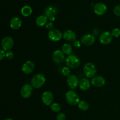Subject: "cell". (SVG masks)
<instances>
[{"label":"cell","mask_w":120,"mask_h":120,"mask_svg":"<svg viewBox=\"0 0 120 120\" xmlns=\"http://www.w3.org/2000/svg\"><path fill=\"white\" fill-rule=\"evenodd\" d=\"M46 78L43 75L38 73L35 75L31 79V85L35 89H39L44 85Z\"/></svg>","instance_id":"cell-1"},{"label":"cell","mask_w":120,"mask_h":120,"mask_svg":"<svg viewBox=\"0 0 120 120\" xmlns=\"http://www.w3.org/2000/svg\"><path fill=\"white\" fill-rule=\"evenodd\" d=\"M65 97L67 103L71 105H78L80 101L77 94L73 90H69L67 91Z\"/></svg>","instance_id":"cell-2"},{"label":"cell","mask_w":120,"mask_h":120,"mask_svg":"<svg viewBox=\"0 0 120 120\" xmlns=\"http://www.w3.org/2000/svg\"><path fill=\"white\" fill-rule=\"evenodd\" d=\"M66 64L70 69H76L80 64V60L76 55H70L66 59Z\"/></svg>","instance_id":"cell-3"},{"label":"cell","mask_w":120,"mask_h":120,"mask_svg":"<svg viewBox=\"0 0 120 120\" xmlns=\"http://www.w3.org/2000/svg\"><path fill=\"white\" fill-rule=\"evenodd\" d=\"M83 71L88 78H92L97 73V68L92 63H87L83 67Z\"/></svg>","instance_id":"cell-4"},{"label":"cell","mask_w":120,"mask_h":120,"mask_svg":"<svg viewBox=\"0 0 120 120\" xmlns=\"http://www.w3.org/2000/svg\"><path fill=\"white\" fill-rule=\"evenodd\" d=\"M45 13L48 18H49L50 21L53 22L55 20L56 16L58 14V9L55 6L49 5L45 9Z\"/></svg>","instance_id":"cell-5"},{"label":"cell","mask_w":120,"mask_h":120,"mask_svg":"<svg viewBox=\"0 0 120 120\" xmlns=\"http://www.w3.org/2000/svg\"><path fill=\"white\" fill-rule=\"evenodd\" d=\"M14 42L10 36H6L1 41V47L4 51H9L14 46Z\"/></svg>","instance_id":"cell-6"},{"label":"cell","mask_w":120,"mask_h":120,"mask_svg":"<svg viewBox=\"0 0 120 120\" xmlns=\"http://www.w3.org/2000/svg\"><path fill=\"white\" fill-rule=\"evenodd\" d=\"M48 37L49 39L53 42H57L60 41L63 37V34L59 29H53L48 32Z\"/></svg>","instance_id":"cell-7"},{"label":"cell","mask_w":120,"mask_h":120,"mask_svg":"<svg viewBox=\"0 0 120 120\" xmlns=\"http://www.w3.org/2000/svg\"><path fill=\"white\" fill-rule=\"evenodd\" d=\"M52 59L56 64H61L65 60L64 53L61 50H56L52 54Z\"/></svg>","instance_id":"cell-8"},{"label":"cell","mask_w":120,"mask_h":120,"mask_svg":"<svg viewBox=\"0 0 120 120\" xmlns=\"http://www.w3.org/2000/svg\"><path fill=\"white\" fill-rule=\"evenodd\" d=\"M95 41H96V38L93 35L86 34L82 36L80 42L83 45L86 46H90L93 45L95 43Z\"/></svg>","instance_id":"cell-9"},{"label":"cell","mask_w":120,"mask_h":120,"mask_svg":"<svg viewBox=\"0 0 120 120\" xmlns=\"http://www.w3.org/2000/svg\"><path fill=\"white\" fill-rule=\"evenodd\" d=\"M33 87L31 84H25L22 87L21 95L23 98H28L31 96L33 92Z\"/></svg>","instance_id":"cell-10"},{"label":"cell","mask_w":120,"mask_h":120,"mask_svg":"<svg viewBox=\"0 0 120 120\" xmlns=\"http://www.w3.org/2000/svg\"><path fill=\"white\" fill-rule=\"evenodd\" d=\"M67 84L71 89H76L79 86V80L75 75H71L67 78Z\"/></svg>","instance_id":"cell-11"},{"label":"cell","mask_w":120,"mask_h":120,"mask_svg":"<svg viewBox=\"0 0 120 120\" xmlns=\"http://www.w3.org/2000/svg\"><path fill=\"white\" fill-rule=\"evenodd\" d=\"M112 38H113V36L111 32L109 31H105L101 34L99 38V41L101 44L106 45L111 43L112 40Z\"/></svg>","instance_id":"cell-12"},{"label":"cell","mask_w":120,"mask_h":120,"mask_svg":"<svg viewBox=\"0 0 120 120\" xmlns=\"http://www.w3.org/2000/svg\"><path fill=\"white\" fill-rule=\"evenodd\" d=\"M41 100L45 105H50L53 101V95L50 91H46L42 94Z\"/></svg>","instance_id":"cell-13"},{"label":"cell","mask_w":120,"mask_h":120,"mask_svg":"<svg viewBox=\"0 0 120 120\" xmlns=\"http://www.w3.org/2000/svg\"><path fill=\"white\" fill-rule=\"evenodd\" d=\"M35 64L32 61L28 60L23 63L22 66V71L25 75H29L34 71Z\"/></svg>","instance_id":"cell-14"},{"label":"cell","mask_w":120,"mask_h":120,"mask_svg":"<svg viewBox=\"0 0 120 120\" xmlns=\"http://www.w3.org/2000/svg\"><path fill=\"white\" fill-rule=\"evenodd\" d=\"M107 6L102 2L97 3L94 7V11L97 15H103L107 12Z\"/></svg>","instance_id":"cell-15"},{"label":"cell","mask_w":120,"mask_h":120,"mask_svg":"<svg viewBox=\"0 0 120 120\" xmlns=\"http://www.w3.org/2000/svg\"><path fill=\"white\" fill-rule=\"evenodd\" d=\"M91 84L96 87H101L105 85V80L101 76H95L91 79Z\"/></svg>","instance_id":"cell-16"},{"label":"cell","mask_w":120,"mask_h":120,"mask_svg":"<svg viewBox=\"0 0 120 120\" xmlns=\"http://www.w3.org/2000/svg\"><path fill=\"white\" fill-rule=\"evenodd\" d=\"M76 34L71 30H65L63 34V39L68 42H74L76 41Z\"/></svg>","instance_id":"cell-17"},{"label":"cell","mask_w":120,"mask_h":120,"mask_svg":"<svg viewBox=\"0 0 120 120\" xmlns=\"http://www.w3.org/2000/svg\"><path fill=\"white\" fill-rule=\"evenodd\" d=\"M22 25V21L18 16H14L10 21V27L12 29L17 30L19 29Z\"/></svg>","instance_id":"cell-18"},{"label":"cell","mask_w":120,"mask_h":120,"mask_svg":"<svg viewBox=\"0 0 120 120\" xmlns=\"http://www.w3.org/2000/svg\"><path fill=\"white\" fill-rule=\"evenodd\" d=\"M90 82L88 79L83 78L81 79L79 83V87L80 90L83 91H87L89 90L90 87Z\"/></svg>","instance_id":"cell-19"},{"label":"cell","mask_w":120,"mask_h":120,"mask_svg":"<svg viewBox=\"0 0 120 120\" xmlns=\"http://www.w3.org/2000/svg\"><path fill=\"white\" fill-rule=\"evenodd\" d=\"M48 23V17L45 15L39 16L36 19V24L38 26L42 27Z\"/></svg>","instance_id":"cell-20"},{"label":"cell","mask_w":120,"mask_h":120,"mask_svg":"<svg viewBox=\"0 0 120 120\" xmlns=\"http://www.w3.org/2000/svg\"><path fill=\"white\" fill-rule=\"evenodd\" d=\"M21 12L23 16L28 17V16H30L32 13V9L30 6L25 5L21 9Z\"/></svg>","instance_id":"cell-21"},{"label":"cell","mask_w":120,"mask_h":120,"mask_svg":"<svg viewBox=\"0 0 120 120\" xmlns=\"http://www.w3.org/2000/svg\"><path fill=\"white\" fill-rule=\"evenodd\" d=\"M62 50L64 54L68 55H70L72 53L73 48L72 46L70 45L69 43H64L63 46H62Z\"/></svg>","instance_id":"cell-22"},{"label":"cell","mask_w":120,"mask_h":120,"mask_svg":"<svg viewBox=\"0 0 120 120\" xmlns=\"http://www.w3.org/2000/svg\"><path fill=\"white\" fill-rule=\"evenodd\" d=\"M79 109L82 111H87L89 109V104L84 100H81L78 104Z\"/></svg>","instance_id":"cell-23"},{"label":"cell","mask_w":120,"mask_h":120,"mask_svg":"<svg viewBox=\"0 0 120 120\" xmlns=\"http://www.w3.org/2000/svg\"><path fill=\"white\" fill-rule=\"evenodd\" d=\"M50 109L54 112H58L61 110V105L57 103H53L50 105Z\"/></svg>","instance_id":"cell-24"},{"label":"cell","mask_w":120,"mask_h":120,"mask_svg":"<svg viewBox=\"0 0 120 120\" xmlns=\"http://www.w3.org/2000/svg\"><path fill=\"white\" fill-rule=\"evenodd\" d=\"M70 69L69 68L67 67H63L62 69V73L63 74V76H69L70 75Z\"/></svg>","instance_id":"cell-25"},{"label":"cell","mask_w":120,"mask_h":120,"mask_svg":"<svg viewBox=\"0 0 120 120\" xmlns=\"http://www.w3.org/2000/svg\"><path fill=\"white\" fill-rule=\"evenodd\" d=\"M111 34H112L113 37H115V38L119 37L120 36V29L118 28H114V29H112Z\"/></svg>","instance_id":"cell-26"},{"label":"cell","mask_w":120,"mask_h":120,"mask_svg":"<svg viewBox=\"0 0 120 120\" xmlns=\"http://www.w3.org/2000/svg\"><path fill=\"white\" fill-rule=\"evenodd\" d=\"M66 115L63 112H60L56 116V120H66Z\"/></svg>","instance_id":"cell-27"},{"label":"cell","mask_w":120,"mask_h":120,"mask_svg":"<svg viewBox=\"0 0 120 120\" xmlns=\"http://www.w3.org/2000/svg\"><path fill=\"white\" fill-rule=\"evenodd\" d=\"M14 57V54L13 53V52L9 50V51H7L6 53V57L8 59V60H12Z\"/></svg>","instance_id":"cell-28"},{"label":"cell","mask_w":120,"mask_h":120,"mask_svg":"<svg viewBox=\"0 0 120 120\" xmlns=\"http://www.w3.org/2000/svg\"><path fill=\"white\" fill-rule=\"evenodd\" d=\"M114 13L116 15L120 16V5L116 6L114 8Z\"/></svg>","instance_id":"cell-29"},{"label":"cell","mask_w":120,"mask_h":120,"mask_svg":"<svg viewBox=\"0 0 120 120\" xmlns=\"http://www.w3.org/2000/svg\"><path fill=\"white\" fill-rule=\"evenodd\" d=\"M81 42H80L78 40H76L73 42V45L75 48H80L81 47Z\"/></svg>","instance_id":"cell-30"},{"label":"cell","mask_w":120,"mask_h":120,"mask_svg":"<svg viewBox=\"0 0 120 120\" xmlns=\"http://www.w3.org/2000/svg\"><path fill=\"white\" fill-rule=\"evenodd\" d=\"M53 26L54 25H53V23H52V22H49V23H48L46 25V28L48 29H49V30L53 29Z\"/></svg>","instance_id":"cell-31"},{"label":"cell","mask_w":120,"mask_h":120,"mask_svg":"<svg viewBox=\"0 0 120 120\" xmlns=\"http://www.w3.org/2000/svg\"><path fill=\"white\" fill-rule=\"evenodd\" d=\"M5 57H6V53L3 49L0 50V59L2 60Z\"/></svg>","instance_id":"cell-32"},{"label":"cell","mask_w":120,"mask_h":120,"mask_svg":"<svg viewBox=\"0 0 120 120\" xmlns=\"http://www.w3.org/2000/svg\"><path fill=\"white\" fill-rule=\"evenodd\" d=\"M14 120L12 119V118H5V120Z\"/></svg>","instance_id":"cell-33"}]
</instances>
